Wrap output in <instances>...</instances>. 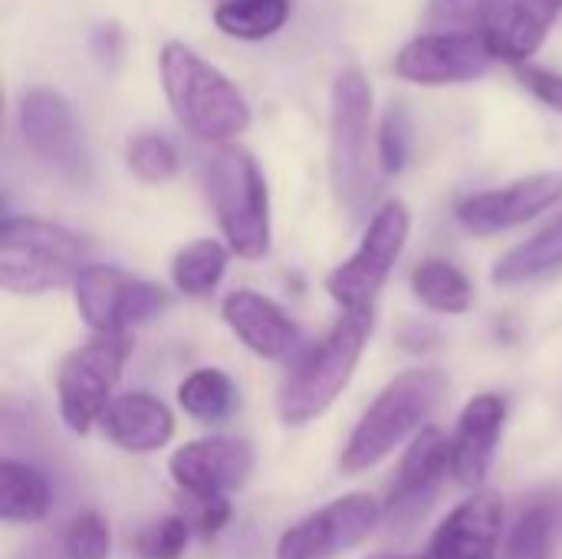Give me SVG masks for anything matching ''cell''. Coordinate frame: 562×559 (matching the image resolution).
<instances>
[{
	"label": "cell",
	"mask_w": 562,
	"mask_h": 559,
	"mask_svg": "<svg viewBox=\"0 0 562 559\" xmlns=\"http://www.w3.org/2000/svg\"><path fill=\"white\" fill-rule=\"evenodd\" d=\"M520 69V82L553 112H562V72L553 69H540V66H517Z\"/></svg>",
	"instance_id": "d6a6232c"
},
{
	"label": "cell",
	"mask_w": 562,
	"mask_h": 559,
	"mask_svg": "<svg viewBox=\"0 0 562 559\" xmlns=\"http://www.w3.org/2000/svg\"><path fill=\"white\" fill-rule=\"evenodd\" d=\"M491 0H428V23L435 30H474L484 23Z\"/></svg>",
	"instance_id": "1f68e13d"
},
{
	"label": "cell",
	"mask_w": 562,
	"mask_h": 559,
	"mask_svg": "<svg viewBox=\"0 0 562 559\" xmlns=\"http://www.w3.org/2000/svg\"><path fill=\"white\" fill-rule=\"evenodd\" d=\"M560 524V491H557V494H540V497H533V501L520 511V517H517V524H514V530H510V537H507V544H504V559H550L553 557V540H557Z\"/></svg>",
	"instance_id": "603a6c76"
},
{
	"label": "cell",
	"mask_w": 562,
	"mask_h": 559,
	"mask_svg": "<svg viewBox=\"0 0 562 559\" xmlns=\"http://www.w3.org/2000/svg\"><path fill=\"white\" fill-rule=\"evenodd\" d=\"M562 198V171H540L517 178L504 188L471 194L458 204V221L471 234H501L533 221L537 214L550 211Z\"/></svg>",
	"instance_id": "5bb4252c"
},
{
	"label": "cell",
	"mask_w": 562,
	"mask_h": 559,
	"mask_svg": "<svg viewBox=\"0 0 562 559\" xmlns=\"http://www.w3.org/2000/svg\"><path fill=\"white\" fill-rule=\"evenodd\" d=\"M92 49H95L99 59H119V53H122V30L115 23H102L92 33Z\"/></svg>",
	"instance_id": "e575fe53"
},
{
	"label": "cell",
	"mask_w": 562,
	"mask_h": 559,
	"mask_svg": "<svg viewBox=\"0 0 562 559\" xmlns=\"http://www.w3.org/2000/svg\"><path fill=\"white\" fill-rule=\"evenodd\" d=\"M178 405L204 425H217L231 418L237 409V389L227 372L221 369H194L181 385H178Z\"/></svg>",
	"instance_id": "4316f807"
},
{
	"label": "cell",
	"mask_w": 562,
	"mask_h": 559,
	"mask_svg": "<svg viewBox=\"0 0 562 559\" xmlns=\"http://www.w3.org/2000/svg\"><path fill=\"white\" fill-rule=\"evenodd\" d=\"M128 171L145 181V185H161L168 178L178 175V148L165 138V135H155V132H142L128 142Z\"/></svg>",
	"instance_id": "83f0119b"
},
{
	"label": "cell",
	"mask_w": 562,
	"mask_h": 559,
	"mask_svg": "<svg viewBox=\"0 0 562 559\" xmlns=\"http://www.w3.org/2000/svg\"><path fill=\"white\" fill-rule=\"evenodd\" d=\"M72 297L92 333H128L165 310V290L158 283L105 264H86L72 280Z\"/></svg>",
	"instance_id": "30bf717a"
},
{
	"label": "cell",
	"mask_w": 562,
	"mask_h": 559,
	"mask_svg": "<svg viewBox=\"0 0 562 559\" xmlns=\"http://www.w3.org/2000/svg\"><path fill=\"white\" fill-rule=\"evenodd\" d=\"M20 132L30 152L63 181L76 188L92 185L89 145L76 125L69 102L56 89L36 86L20 96Z\"/></svg>",
	"instance_id": "9c48e42d"
},
{
	"label": "cell",
	"mask_w": 562,
	"mask_h": 559,
	"mask_svg": "<svg viewBox=\"0 0 562 559\" xmlns=\"http://www.w3.org/2000/svg\"><path fill=\"white\" fill-rule=\"evenodd\" d=\"M562 267V214L553 217L547 227H540L530 241L517 244L514 250H507L494 270H491V283L494 287H517V283H530L540 280L553 270Z\"/></svg>",
	"instance_id": "44dd1931"
},
{
	"label": "cell",
	"mask_w": 562,
	"mask_h": 559,
	"mask_svg": "<svg viewBox=\"0 0 562 559\" xmlns=\"http://www.w3.org/2000/svg\"><path fill=\"white\" fill-rule=\"evenodd\" d=\"M191 501L198 504V511L188 521L201 537H214L221 527H227V521H231V501L227 497H191Z\"/></svg>",
	"instance_id": "836d02e7"
},
{
	"label": "cell",
	"mask_w": 562,
	"mask_h": 559,
	"mask_svg": "<svg viewBox=\"0 0 562 559\" xmlns=\"http://www.w3.org/2000/svg\"><path fill=\"white\" fill-rule=\"evenodd\" d=\"M207 194L227 247L244 260L270 250V194L250 152L221 145L207 161Z\"/></svg>",
	"instance_id": "8992f818"
},
{
	"label": "cell",
	"mask_w": 562,
	"mask_h": 559,
	"mask_svg": "<svg viewBox=\"0 0 562 559\" xmlns=\"http://www.w3.org/2000/svg\"><path fill=\"white\" fill-rule=\"evenodd\" d=\"M382 521V507L369 494H346L300 524H293L280 544L277 559H336L356 550Z\"/></svg>",
	"instance_id": "7c38bea8"
},
{
	"label": "cell",
	"mask_w": 562,
	"mask_h": 559,
	"mask_svg": "<svg viewBox=\"0 0 562 559\" xmlns=\"http://www.w3.org/2000/svg\"><path fill=\"white\" fill-rule=\"evenodd\" d=\"M191 540V521L188 517H161L155 524H148L135 540L132 550L142 559H181Z\"/></svg>",
	"instance_id": "f1b7e54d"
},
{
	"label": "cell",
	"mask_w": 562,
	"mask_h": 559,
	"mask_svg": "<svg viewBox=\"0 0 562 559\" xmlns=\"http://www.w3.org/2000/svg\"><path fill=\"white\" fill-rule=\"evenodd\" d=\"M412 293L435 313L445 316H461L474 303V287L471 280L448 260L428 257L412 270Z\"/></svg>",
	"instance_id": "cb8c5ba5"
},
{
	"label": "cell",
	"mask_w": 562,
	"mask_h": 559,
	"mask_svg": "<svg viewBox=\"0 0 562 559\" xmlns=\"http://www.w3.org/2000/svg\"><path fill=\"white\" fill-rule=\"evenodd\" d=\"M504 537V501L494 491H474L458 504L425 550L431 559H494Z\"/></svg>",
	"instance_id": "2e32d148"
},
{
	"label": "cell",
	"mask_w": 562,
	"mask_h": 559,
	"mask_svg": "<svg viewBox=\"0 0 562 559\" xmlns=\"http://www.w3.org/2000/svg\"><path fill=\"white\" fill-rule=\"evenodd\" d=\"M158 66L168 105L178 125L194 138L224 145L250 128V105L244 92L188 43L168 40Z\"/></svg>",
	"instance_id": "7a4b0ae2"
},
{
	"label": "cell",
	"mask_w": 562,
	"mask_h": 559,
	"mask_svg": "<svg viewBox=\"0 0 562 559\" xmlns=\"http://www.w3.org/2000/svg\"><path fill=\"white\" fill-rule=\"evenodd\" d=\"M412 155V119L405 105H392L379 125V158L389 175H398Z\"/></svg>",
	"instance_id": "4dcf8cb0"
},
{
	"label": "cell",
	"mask_w": 562,
	"mask_h": 559,
	"mask_svg": "<svg viewBox=\"0 0 562 559\" xmlns=\"http://www.w3.org/2000/svg\"><path fill=\"white\" fill-rule=\"evenodd\" d=\"M412 234V214L402 201H389L379 208V214L369 221V231L356 254L342 260L329 277H326V293L342 306V310H362L372 306L379 290L385 287L392 267L398 264L405 241Z\"/></svg>",
	"instance_id": "ba28073f"
},
{
	"label": "cell",
	"mask_w": 562,
	"mask_h": 559,
	"mask_svg": "<svg viewBox=\"0 0 562 559\" xmlns=\"http://www.w3.org/2000/svg\"><path fill=\"white\" fill-rule=\"evenodd\" d=\"M221 316L231 326V333L260 359H283L293 353L300 329L296 323L267 297L254 290H234L221 303Z\"/></svg>",
	"instance_id": "d6986e66"
},
{
	"label": "cell",
	"mask_w": 562,
	"mask_h": 559,
	"mask_svg": "<svg viewBox=\"0 0 562 559\" xmlns=\"http://www.w3.org/2000/svg\"><path fill=\"white\" fill-rule=\"evenodd\" d=\"M109 550H112V530L99 511H82L69 521L63 534L66 559H105Z\"/></svg>",
	"instance_id": "f546056e"
},
{
	"label": "cell",
	"mask_w": 562,
	"mask_h": 559,
	"mask_svg": "<svg viewBox=\"0 0 562 559\" xmlns=\"http://www.w3.org/2000/svg\"><path fill=\"white\" fill-rule=\"evenodd\" d=\"M372 336V306L342 310V316L303 349L277 392V415L283 425L300 428L329 412L346 392Z\"/></svg>",
	"instance_id": "6da1fadb"
},
{
	"label": "cell",
	"mask_w": 562,
	"mask_h": 559,
	"mask_svg": "<svg viewBox=\"0 0 562 559\" xmlns=\"http://www.w3.org/2000/svg\"><path fill=\"white\" fill-rule=\"evenodd\" d=\"M372 559H431L428 554H422V557H389V554H382V557H372Z\"/></svg>",
	"instance_id": "d590c367"
},
{
	"label": "cell",
	"mask_w": 562,
	"mask_h": 559,
	"mask_svg": "<svg viewBox=\"0 0 562 559\" xmlns=\"http://www.w3.org/2000/svg\"><path fill=\"white\" fill-rule=\"evenodd\" d=\"M290 20V0H224L214 10V23L234 40H267L280 33Z\"/></svg>",
	"instance_id": "484cf974"
},
{
	"label": "cell",
	"mask_w": 562,
	"mask_h": 559,
	"mask_svg": "<svg viewBox=\"0 0 562 559\" xmlns=\"http://www.w3.org/2000/svg\"><path fill=\"white\" fill-rule=\"evenodd\" d=\"M494 59L484 30H438L422 33L398 49L395 76L415 86H454L484 76Z\"/></svg>",
	"instance_id": "8fae6325"
},
{
	"label": "cell",
	"mask_w": 562,
	"mask_h": 559,
	"mask_svg": "<svg viewBox=\"0 0 562 559\" xmlns=\"http://www.w3.org/2000/svg\"><path fill=\"white\" fill-rule=\"evenodd\" d=\"M560 10L562 0H491L481 30L497 59L527 66L547 43Z\"/></svg>",
	"instance_id": "e0dca14e"
},
{
	"label": "cell",
	"mask_w": 562,
	"mask_h": 559,
	"mask_svg": "<svg viewBox=\"0 0 562 559\" xmlns=\"http://www.w3.org/2000/svg\"><path fill=\"white\" fill-rule=\"evenodd\" d=\"M132 353L128 333H92L76 346L56 369V399L59 415L69 432L86 435L115 399L125 359Z\"/></svg>",
	"instance_id": "52a82bcc"
},
{
	"label": "cell",
	"mask_w": 562,
	"mask_h": 559,
	"mask_svg": "<svg viewBox=\"0 0 562 559\" xmlns=\"http://www.w3.org/2000/svg\"><path fill=\"white\" fill-rule=\"evenodd\" d=\"M49 484L46 478L16 458L0 461V517L7 524H40L49 514Z\"/></svg>",
	"instance_id": "7402d4cb"
},
{
	"label": "cell",
	"mask_w": 562,
	"mask_h": 559,
	"mask_svg": "<svg viewBox=\"0 0 562 559\" xmlns=\"http://www.w3.org/2000/svg\"><path fill=\"white\" fill-rule=\"evenodd\" d=\"M372 128V82L359 66L336 76L329 92V185L336 204L359 217L372 198L369 132Z\"/></svg>",
	"instance_id": "5b68a950"
},
{
	"label": "cell",
	"mask_w": 562,
	"mask_h": 559,
	"mask_svg": "<svg viewBox=\"0 0 562 559\" xmlns=\"http://www.w3.org/2000/svg\"><path fill=\"white\" fill-rule=\"evenodd\" d=\"M448 376L438 369H408L395 376L352 428L339 468L342 474H362L385 461L405 438L418 435L428 415L441 405Z\"/></svg>",
	"instance_id": "3957f363"
},
{
	"label": "cell",
	"mask_w": 562,
	"mask_h": 559,
	"mask_svg": "<svg viewBox=\"0 0 562 559\" xmlns=\"http://www.w3.org/2000/svg\"><path fill=\"white\" fill-rule=\"evenodd\" d=\"M99 428L112 445H119L132 455H148L171 441L175 415L165 402H158L148 392H125L105 405Z\"/></svg>",
	"instance_id": "ffe728a7"
},
{
	"label": "cell",
	"mask_w": 562,
	"mask_h": 559,
	"mask_svg": "<svg viewBox=\"0 0 562 559\" xmlns=\"http://www.w3.org/2000/svg\"><path fill=\"white\" fill-rule=\"evenodd\" d=\"M86 267V244L63 224L7 214L0 224V287L40 297L69 287Z\"/></svg>",
	"instance_id": "277c9868"
},
{
	"label": "cell",
	"mask_w": 562,
	"mask_h": 559,
	"mask_svg": "<svg viewBox=\"0 0 562 559\" xmlns=\"http://www.w3.org/2000/svg\"><path fill=\"white\" fill-rule=\"evenodd\" d=\"M168 471L188 497H231L254 474V445L244 438H201L181 445Z\"/></svg>",
	"instance_id": "4fadbf2b"
},
{
	"label": "cell",
	"mask_w": 562,
	"mask_h": 559,
	"mask_svg": "<svg viewBox=\"0 0 562 559\" xmlns=\"http://www.w3.org/2000/svg\"><path fill=\"white\" fill-rule=\"evenodd\" d=\"M504 422H507V402L494 392L474 395L458 415L451 435V478L461 488L477 491L487 481L504 435Z\"/></svg>",
	"instance_id": "9a60e30c"
},
{
	"label": "cell",
	"mask_w": 562,
	"mask_h": 559,
	"mask_svg": "<svg viewBox=\"0 0 562 559\" xmlns=\"http://www.w3.org/2000/svg\"><path fill=\"white\" fill-rule=\"evenodd\" d=\"M448 471H451V438H445V432H438V428H422L412 438V445L398 465L392 497H389L392 517L395 514L415 517L418 511H425L435 501Z\"/></svg>",
	"instance_id": "ac0fdd59"
},
{
	"label": "cell",
	"mask_w": 562,
	"mask_h": 559,
	"mask_svg": "<svg viewBox=\"0 0 562 559\" xmlns=\"http://www.w3.org/2000/svg\"><path fill=\"white\" fill-rule=\"evenodd\" d=\"M231 247H224L221 241L201 237L188 247H181L171 260V280L184 297H207L214 293V287L224 280L227 260H231Z\"/></svg>",
	"instance_id": "d4e9b609"
}]
</instances>
